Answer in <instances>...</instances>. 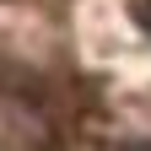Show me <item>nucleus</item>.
<instances>
[{
    "label": "nucleus",
    "instance_id": "1",
    "mask_svg": "<svg viewBox=\"0 0 151 151\" xmlns=\"http://www.w3.org/2000/svg\"><path fill=\"white\" fill-rule=\"evenodd\" d=\"M135 22H140V27L151 32V0H140V6H135Z\"/></svg>",
    "mask_w": 151,
    "mask_h": 151
}]
</instances>
